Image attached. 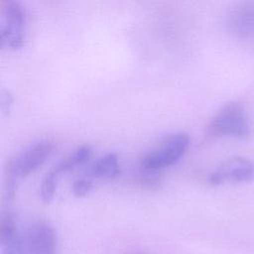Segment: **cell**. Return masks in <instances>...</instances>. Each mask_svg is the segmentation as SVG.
<instances>
[{
    "mask_svg": "<svg viewBox=\"0 0 254 254\" xmlns=\"http://www.w3.org/2000/svg\"><path fill=\"white\" fill-rule=\"evenodd\" d=\"M190 138L186 132L178 131L165 137L156 147L144 154L140 165L146 171L155 172L176 163L186 152Z\"/></svg>",
    "mask_w": 254,
    "mask_h": 254,
    "instance_id": "obj_1",
    "label": "cell"
},
{
    "mask_svg": "<svg viewBox=\"0 0 254 254\" xmlns=\"http://www.w3.org/2000/svg\"><path fill=\"white\" fill-rule=\"evenodd\" d=\"M26 14L18 1L5 0L0 5L1 46L8 49L22 47L25 39Z\"/></svg>",
    "mask_w": 254,
    "mask_h": 254,
    "instance_id": "obj_2",
    "label": "cell"
},
{
    "mask_svg": "<svg viewBox=\"0 0 254 254\" xmlns=\"http://www.w3.org/2000/svg\"><path fill=\"white\" fill-rule=\"evenodd\" d=\"M120 173L118 157L115 153L109 152L98 157L88 168V177L97 179H113Z\"/></svg>",
    "mask_w": 254,
    "mask_h": 254,
    "instance_id": "obj_9",
    "label": "cell"
},
{
    "mask_svg": "<svg viewBox=\"0 0 254 254\" xmlns=\"http://www.w3.org/2000/svg\"><path fill=\"white\" fill-rule=\"evenodd\" d=\"M254 178V164L243 157H231L223 161L209 176L213 185L222 183H242Z\"/></svg>",
    "mask_w": 254,
    "mask_h": 254,
    "instance_id": "obj_6",
    "label": "cell"
},
{
    "mask_svg": "<svg viewBox=\"0 0 254 254\" xmlns=\"http://www.w3.org/2000/svg\"><path fill=\"white\" fill-rule=\"evenodd\" d=\"M209 132L214 136L245 137L249 134L247 115L242 105L230 102L220 108L211 118Z\"/></svg>",
    "mask_w": 254,
    "mask_h": 254,
    "instance_id": "obj_3",
    "label": "cell"
},
{
    "mask_svg": "<svg viewBox=\"0 0 254 254\" xmlns=\"http://www.w3.org/2000/svg\"><path fill=\"white\" fill-rule=\"evenodd\" d=\"M92 187V183L87 177H80L73 181L71 186V190L74 195L82 196L86 194Z\"/></svg>",
    "mask_w": 254,
    "mask_h": 254,
    "instance_id": "obj_12",
    "label": "cell"
},
{
    "mask_svg": "<svg viewBox=\"0 0 254 254\" xmlns=\"http://www.w3.org/2000/svg\"><path fill=\"white\" fill-rule=\"evenodd\" d=\"M13 94L8 89H2L1 90V98H0V105H1V112L3 115H6L9 113L11 106L13 104Z\"/></svg>",
    "mask_w": 254,
    "mask_h": 254,
    "instance_id": "obj_13",
    "label": "cell"
},
{
    "mask_svg": "<svg viewBox=\"0 0 254 254\" xmlns=\"http://www.w3.org/2000/svg\"><path fill=\"white\" fill-rule=\"evenodd\" d=\"M54 142L51 140L38 141L9 160L7 165V178L15 180L27 176L34 171L53 152Z\"/></svg>",
    "mask_w": 254,
    "mask_h": 254,
    "instance_id": "obj_4",
    "label": "cell"
},
{
    "mask_svg": "<svg viewBox=\"0 0 254 254\" xmlns=\"http://www.w3.org/2000/svg\"><path fill=\"white\" fill-rule=\"evenodd\" d=\"M0 242L2 254H23L22 231L10 211L4 212L1 216Z\"/></svg>",
    "mask_w": 254,
    "mask_h": 254,
    "instance_id": "obj_8",
    "label": "cell"
},
{
    "mask_svg": "<svg viewBox=\"0 0 254 254\" xmlns=\"http://www.w3.org/2000/svg\"><path fill=\"white\" fill-rule=\"evenodd\" d=\"M56 181L57 177L53 175L50 171H48L42 182H41V187H40V192H41V197L44 201L49 202L52 200L54 193H55V189H56Z\"/></svg>",
    "mask_w": 254,
    "mask_h": 254,
    "instance_id": "obj_11",
    "label": "cell"
},
{
    "mask_svg": "<svg viewBox=\"0 0 254 254\" xmlns=\"http://www.w3.org/2000/svg\"><path fill=\"white\" fill-rule=\"evenodd\" d=\"M91 155V148L87 144L80 145L76 147L72 152L67 154L65 157L62 158L59 162H57L51 170H49L53 175L58 177L60 173L68 171L73 167L84 163L89 156Z\"/></svg>",
    "mask_w": 254,
    "mask_h": 254,
    "instance_id": "obj_10",
    "label": "cell"
},
{
    "mask_svg": "<svg viewBox=\"0 0 254 254\" xmlns=\"http://www.w3.org/2000/svg\"><path fill=\"white\" fill-rule=\"evenodd\" d=\"M228 31L238 38L254 37V2H243L230 10L226 17Z\"/></svg>",
    "mask_w": 254,
    "mask_h": 254,
    "instance_id": "obj_7",
    "label": "cell"
},
{
    "mask_svg": "<svg viewBox=\"0 0 254 254\" xmlns=\"http://www.w3.org/2000/svg\"><path fill=\"white\" fill-rule=\"evenodd\" d=\"M22 246L23 254H56V233L46 221L36 220L22 231Z\"/></svg>",
    "mask_w": 254,
    "mask_h": 254,
    "instance_id": "obj_5",
    "label": "cell"
}]
</instances>
